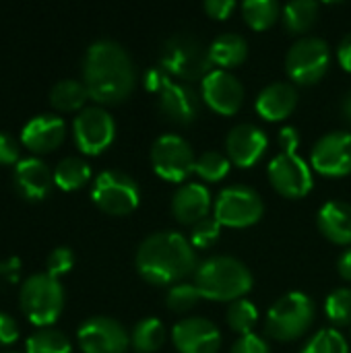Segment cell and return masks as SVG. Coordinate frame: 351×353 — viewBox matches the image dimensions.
<instances>
[{"mask_svg": "<svg viewBox=\"0 0 351 353\" xmlns=\"http://www.w3.org/2000/svg\"><path fill=\"white\" fill-rule=\"evenodd\" d=\"M83 83L97 103L124 101L137 83L134 62L126 48L114 39L93 41L83 58Z\"/></svg>", "mask_w": 351, "mask_h": 353, "instance_id": "obj_1", "label": "cell"}, {"mask_svg": "<svg viewBox=\"0 0 351 353\" xmlns=\"http://www.w3.org/2000/svg\"><path fill=\"white\" fill-rule=\"evenodd\" d=\"M134 267L139 275L151 285H176L190 273L194 275L199 261L190 240L180 232L163 230L147 236L134 254Z\"/></svg>", "mask_w": 351, "mask_h": 353, "instance_id": "obj_2", "label": "cell"}, {"mask_svg": "<svg viewBox=\"0 0 351 353\" xmlns=\"http://www.w3.org/2000/svg\"><path fill=\"white\" fill-rule=\"evenodd\" d=\"M194 285L203 300L236 302L242 300L254 285L250 269L236 256L217 254L199 263L194 271Z\"/></svg>", "mask_w": 351, "mask_h": 353, "instance_id": "obj_3", "label": "cell"}, {"mask_svg": "<svg viewBox=\"0 0 351 353\" xmlns=\"http://www.w3.org/2000/svg\"><path fill=\"white\" fill-rule=\"evenodd\" d=\"M159 66L172 79H180L182 83L203 81L213 70L209 46L188 31L174 33L161 43Z\"/></svg>", "mask_w": 351, "mask_h": 353, "instance_id": "obj_4", "label": "cell"}, {"mask_svg": "<svg viewBox=\"0 0 351 353\" xmlns=\"http://www.w3.org/2000/svg\"><path fill=\"white\" fill-rule=\"evenodd\" d=\"M317 316V306L312 298L304 292H288L273 302L267 312V335L275 341H296L304 337Z\"/></svg>", "mask_w": 351, "mask_h": 353, "instance_id": "obj_5", "label": "cell"}, {"mask_svg": "<svg viewBox=\"0 0 351 353\" xmlns=\"http://www.w3.org/2000/svg\"><path fill=\"white\" fill-rule=\"evenodd\" d=\"M21 308L37 327H50L62 312L64 290L50 273H33L21 285Z\"/></svg>", "mask_w": 351, "mask_h": 353, "instance_id": "obj_6", "label": "cell"}, {"mask_svg": "<svg viewBox=\"0 0 351 353\" xmlns=\"http://www.w3.org/2000/svg\"><path fill=\"white\" fill-rule=\"evenodd\" d=\"M263 215V196L246 184L225 186L217 192V199L213 201V217L225 228L244 230L261 221Z\"/></svg>", "mask_w": 351, "mask_h": 353, "instance_id": "obj_7", "label": "cell"}, {"mask_svg": "<svg viewBox=\"0 0 351 353\" xmlns=\"http://www.w3.org/2000/svg\"><path fill=\"white\" fill-rule=\"evenodd\" d=\"M331 48L323 37L302 35L292 43L285 54V72L288 77L302 87L317 85L329 70Z\"/></svg>", "mask_w": 351, "mask_h": 353, "instance_id": "obj_8", "label": "cell"}, {"mask_svg": "<svg viewBox=\"0 0 351 353\" xmlns=\"http://www.w3.org/2000/svg\"><path fill=\"white\" fill-rule=\"evenodd\" d=\"M151 165L161 180L184 184V180L194 174L197 155L184 137L166 132L159 134L151 145Z\"/></svg>", "mask_w": 351, "mask_h": 353, "instance_id": "obj_9", "label": "cell"}, {"mask_svg": "<svg viewBox=\"0 0 351 353\" xmlns=\"http://www.w3.org/2000/svg\"><path fill=\"white\" fill-rule=\"evenodd\" d=\"M93 203L108 215H128L139 207V182L120 170H103L91 188Z\"/></svg>", "mask_w": 351, "mask_h": 353, "instance_id": "obj_10", "label": "cell"}, {"mask_svg": "<svg viewBox=\"0 0 351 353\" xmlns=\"http://www.w3.org/2000/svg\"><path fill=\"white\" fill-rule=\"evenodd\" d=\"M267 176L271 186L285 199H304L314 186L312 168L296 153H277L267 165Z\"/></svg>", "mask_w": 351, "mask_h": 353, "instance_id": "obj_11", "label": "cell"}, {"mask_svg": "<svg viewBox=\"0 0 351 353\" xmlns=\"http://www.w3.org/2000/svg\"><path fill=\"white\" fill-rule=\"evenodd\" d=\"M72 130L77 147L87 155H97L114 143L116 122L106 108L87 105L77 114Z\"/></svg>", "mask_w": 351, "mask_h": 353, "instance_id": "obj_12", "label": "cell"}, {"mask_svg": "<svg viewBox=\"0 0 351 353\" xmlns=\"http://www.w3.org/2000/svg\"><path fill=\"white\" fill-rule=\"evenodd\" d=\"M79 345L85 353H126L130 347L128 331L112 316H91L79 331Z\"/></svg>", "mask_w": 351, "mask_h": 353, "instance_id": "obj_13", "label": "cell"}, {"mask_svg": "<svg viewBox=\"0 0 351 353\" xmlns=\"http://www.w3.org/2000/svg\"><path fill=\"white\" fill-rule=\"evenodd\" d=\"M310 168L329 178H343L351 174L350 130H333L323 134L310 151Z\"/></svg>", "mask_w": 351, "mask_h": 353, "instance_id": "obj_14", "label": "cell"}, {"mask_svg": "<svg viewBox=\"0 0 351 353\" xmlns=\"http://www.w3.org/2000/svg\"><path fill=\"white\" fill-rule=\"evenodd\" d=\"M201 97L213 112L234 116L244 103V85L234 72L213 68L201 81Z\"/></svg>", "mask_w": 351, "mask_h": 353, "instance_id": "obj_15", "label": "cell"}, {"mask_svg": "<svg viewBox=\"0 0 351 353\" xmlns=\"http://www.w3.org/2000/svg\"><path fill=\"white\" fill-rule=\"evenodd\" d=\"M172 343L178 353H217L221 333L205 316H184L172 329Z\"/></svg>", "mask_w": 351, "mask_h": 353, "instance_id": "obj_16", "label": "cell"}, {"mask_svg": "<svg viewBox=\"0 0 351 353\" xmlns=\"http://www.w3.org/2000/svg\"><path fill=\"white\" fill-rule=\"evenodd\" d=\"M269 137L267 132L250 122L236 124L225 137V155L230 161L242 170L254 168L267 153Z\"/></svg>", "mask_w": 351, "mask_h": 353, "instance_id": "obj_17", "label": "cell"}, {"mask_svg": "<svg viewBox=\"0 0 351 353\" xmlns=\"http://www.w3.org/2000/svg\"><path fill=\"white\" fill-rule=\"evenodd\" d=\"M157 110L168 122L188 126L201 114V97L190 85L172 79L157 95Z\"/></svg>", "mask_w": 351, "mask_h": 353, "instance_id": "obj_18", "label": "cell"}, {"mask_svg": "<svg viewBox=\"0 0 351 353\" xmlns=\"http://www.w3.org/2000/svg\"><path fill=\"white\" fill-rule=\"evenodd\" d=\"M213 196L209 188L201 182H184L172 196L170 211L174 219L182 225H197L199 221L207 219L213 209Z\"/></svg>", "mask_w": 351, "mask_h": 353, "instance_id": "obj_19", "label": "cell"}, {"mask_svg": "<svg viewBox=\"0 0 351 353\" xmlns=\"http://www.w3.org/2000/svg\"><path fill=\"white\" fill-rule=\"evenodd\" d=\"M12 182L21 196H25L29 201H41L52 190L54 172H50V168L43 159L25 157L14 163Z\"/></svg>", "mask_w": 351, "mask_h": 353, "instance_id": "obj_20", "label": "cell"}, {"mask_svg": "<svg viewBox=\"0 0 351 353\" xmlns=\"http://www.w3.org/2000/svg\"><path fill=\"white\" fill-rule=\"evenodd\" d=\"M298 105V89L292 83L285 81H275L267 85L254 101V108L261 118L269 122H279L292 116V112Z\"/></svg>", "mask_w": 351, "mask_h": 353, "instance_id": "obj_21", "label": "cell"}, {"mask_svg": "<svg viewBox=\"0 0 351 353\" xmlns=\"http://www.w3.org/2000/svg\"><path fill=\"white\" fill-rule=\"evenodd\" d=\"M66 132V124L60 116L37 114L21 130V141L33 151H52L56 149Z\"/></svg>", "mask_w": 351, "mask_h": 353, "instance_id": "obj_22", "label": "cell"}, {"mask_svg": "<svg viewBox=\"0 0 351 353\" xmlns=\"http://www.w3.org/2000/svg\"><path fill=\"white\" fill-rule=\"evenodd\" d=\"M317 225L321 234L339 246H351V205L345 201H329L319 209Z\"/></svg>", "mask_w": 351, "mask_h": 353, "instance_id": "obj_23", "label": "cell"}, {"mask_svg": "<svg viewBox=\"0 0 351 353\" xmlns=\"http://www.w3.org/2000/svg\"><path fill=\"white\" fill-rule=\"evenodd\" d=\"M209 54H211L213 66L221 70H230V68L240 66L248 58V41L240 33L225 31V33H219L209 43Z\"/></svg>", "mask_w": 351, "mask_h": 353, "instance_id": "obj_24", "label": "cell"}, {"mask_svg": "<svg viewBox=\"0 0 351 353\" xmlns=\"http://www.w3.org/2000/svg\"><path fill=\"white\" fill-rule=\"evenodd\" d=\"M321 14V4L314 0H292L283 6L281 19H283V27L294 33V35H302L308 33Z\"/></svg>", "mask_w": 351, "mask_h": 353, "instance_id": "obj_25", "label": "cell"}, {"mask_svg": "<svg viewBox=\"0 0 351 353\" xmlns=\"http://www.w3.org/2000/svg\"><path fill=\"white\" fill-rule=\"evenodd\" d=\"M163 343H166V325L155 316L141 319L130 331V345L134 347V352L155 353L159 347H163Z\"/></svg>", "mask_w": 351, "mask_h": 353, "instance_id": "obj_26", "label": "cell"}, {"mask_svg": "<svg viewBox=\"0 0 351 353\" xmlns=\"http://www.w3.org/2000/svg\"><path fill=\"white\" fill-rule=\"evenodd\" d=\"M91 178V165L74 155L60 159L54 168V184L62 190H77Z\"/></svg>", "mask_w": 351, "mask_h": 353, "instance_id": "obj_27", "label": "cell"}, {"mask_svg": "<svg viewBox=\"0 0 351 353\" xmlns=\"http://www.w3.org/2000/svg\"><path fill=\"white\" fill-rule=\"evenodd\" d=\"M89 99V91L83 81L77 79H62L54 83L50 89V101L54 108L62 112H72V110H83L85 101Z\"/></svg>", "mask_w": 351, "mask_h": 353, "instance_id": "obj_28", "label": "cell"}, {"mask_svg": "<svg viewBox=\"0 0 351 353\" xmlns=\"http://www.w3.org/2000/svg\"><path fill=\"white\" fill-rule=\"evenodd\" d=\"M283 12V6L277 0H244L242 2V17L248 27L254 31L269 29Z\"/></svg>", "mask_w": 351, "mask_h": 353, "instance_id": "obj_29", "label": "cell"}, {"mask_svg": "<svg viewBox=\"0 0 351 353\" xmlns=\"http://www.w3.org/2000/svg\"><path fill=\"white\" fill-rule=\"evenodd\" d=\"M27 353H70L72 345L68 337L52 327H39L27 337Z\"/></svg>", "mask_w": 351, "mask_h": 353, "instance_id": "obj_30", "label": "cell"}, {"mask_svg": "<svg viewBox=\"0 0 351 353\" xmlns=\"http://www.w3.org/2000/svg\"><path fill=\"white\" fill-rule=\"evenodd\" d=\"M230 170H232L230 157L215 149L203 151L197 157V165H194V174L203 182H221L223 178H228Z\"/></svg>", "mask_w": 351, "mask_h": 353, "instance_id": "obj_31", "label": "cell"}, {"mask_svg": "<svg viewBox=\"0 0 351 353\" xmlns=\"http://www.w3.org/2000/svg\"><path fill=\"white\" fill-rule=\"evenodd\" d=\"M225 321H228V327L236 335H240V337L250 335L254 331L257 323H259V308L250 300H246V298L236 300V302L230 304Z\"/></svg>", "mask_w": 351, "mask_h": 353, "instance_id": "obj_32", "label": "cell"}, {"mask_svg": "<svg viewBox=\"0 0 351 353\" xmlns=\"http://www.w3.org/2000/svg\"><path fill=\"white\" fill-rule=\"evenodd\" d=\"M203 300L199 288L194 283H176L168 290L166 294V306L168 310L176 312V314H186L190 310H194L199 306V302Z\"/></svg>", "mask_w": 351, "mask_h": 353, "instance_id": "obj_33", "label": "cell"}, {"mask_svg": "<svg viewBox=\"0 0 351 353\" xmlns=\"http://www.w3.org/2000/svg\"><path fill=\"white\" fill-rule=\"evenodd\" d=\"M300 353H350V343L337 329L317 331Z\"/></svg>", "mask_w": 351, "mask_h": 353, "instance_id": "obj_34", "label": "cell"}, {"mask_svg": "<svg viewBox=\"0 0 351 353\" xmlns=\"http://www.w3.org/2000/svg\"><path fill=\"white\" fill-rule=\"evenodd\" d=\"M325 314L335 327H351V288H337L327 296Z\"/></svg>", "mask_w": 351, "mask_h": 353, "instance_id": "obj_35", "label": "cell"}, {"mask_svg": "<svg viewBox=\"0 0 351 353\" xmlns=\"http://www.w3.org/2000/svg\"><path fill=\"white\" fill-rule=\"evenodd\" d=\"M221 228L223 225L215 217H207V219L199 221L197 225H192L190 228V238H188L190 244H192V248L194 250H207V248H211L219 240Z\"/></svg>", "mask_w": 351, "mask_h": 353, "instance_id": "obj_36", "label": "cell"}, {"mask_svg": "<svg viewBox=\"0 0 351 353\" xmlns=\"http://www.w3.org/2000/svg\"><path fill=\"white\" fill-rule=\"evenodd\" d=\"M48 271L46 273H50L52 277H60V275H64V273H68L70 269H72V265H74V252L68 248V246H58V248H54L50 254H48Z\"/></svg>", "mask_w": 351, "mask_h": 353, "instance_id": "obj_37", "label": "cell"}, {"mask_svg": "<svg viewBox=\"0 0 351 353\" xmlns=\"http://www.w3.org/2000/svg\"><path fill=\"white\" fill-rule=\"evenodd\" d=\"M230 353H271V347L265 337L250 333V335L238 337V341L232 345Z\"/></svg>", "mask_w": 351, "mask_h": 353, "instance_id": "obj_38", "label": "cell"}, {"mask_svg": "<svg viewBox=\"0 0 351 353\" xmlns=\"http://www.w3.org/2000/svg\"><path fill=\"white\" fill-rule=\"evenodd\" d=\"M170 81H172V77H170L161 66H153V68H149V70L145 72V89L151 91V93H155V95H159L161 89H163Z\"/></svg>", "mask_w": 351, "mask_h": 353, "instance_id": "obj_39", "label": "cell"}, {"mask_svg": "<svg viewBox=\"0 0 351 353\" xmlns=\"http://www.w3.org/2000/svg\"><path fill=\"white\" fill-rule=\"evenodd\" d=\"M19 161V143L12 134L0 130V163H17Z\"/></svg>", "mask_w": 351, "mask_h": 353, "instance_id": "obj_40", "label": "cell"}, {"mask_svg": "<svg viewBox=\"0 0 351 353\" xmlns=\"http://www.w3.org/2000/svg\"><path fill=\"white\" fill-rule=\"evenodd\" d=\"M203 8L205 12L211 17V19H228L234 10H236V2L234 0H205L203 2Z\"/></svg>", "mask_w": 351, "mask_h": 353, "instance_id": "obj_41", "label": "cell"}, {"mask_svg": "<svg viewBox=\"0 0 351 353\" xmlns=\"http://www.w3.org/2000/svg\"><path fill=\"white\" fill-rule=\"evenodd\" d=\"M19 337V327L14 319L0 310V345H10Z\"/></svg>", "mask_w": 351, "mask_h": 353, "instance_id": "obj_42", "label": "cell"}, {"mask_svg": "<svg viewBox=\"0 0 351 353\" xmlns=\"http://www.w3.org/2000/svg\"><path fill=\"white\" fill-rule=\"evenodd\" d=\"M300 132L296 126H283L279 130V145L283 153H296V149L300 147Z\"/></svg>", "mask_w": 351, "mask_h": 353, "instance_id": "obj_43", "label": "cell"}, {"mask_svg": "<svg viewBox=\"0 0 351 353\" xmlns=\"http://www.w3.org/2000/svg\"><path fill=\"white\" fill-rule=\"evenodd\" d=\"M337 60L345 72H351V33L343 35L337 43Z\"/></svg>", "mask_w": 351, "mask_h": 353, "instance_id": "obj_44", "label": "cell"}, {"mask_svg": "<svg viewBox=\"0 0 351 353\" xmlns=\"http://www.w3.org/2000/svg\"><path fill=\"white\" fill-rule=\"evenodd\" d=\"M337 271H339V275H341L345 281H351V246L350 248H345L343 254L339 256V261H337Z\"/></svg>", "mask_w": 351, "mask_h": 353, "instance_id": "obj_45", "label": "cell"}, {"mask_svg": "<svg viewBox=\"0 0 351 353\" xmlns=\"http://www.w3.org/2000/svg\"><path fill=\"white\" fill-rule=\"evenodd\" d=\"M341 116H343V120L351 126V89L343 95V101H341Z\"/></svg>", "mask_w": 351, "mask_h": 353, "instance_id": "obj_46", "label": "cell"}, {"mask_svg": "<svg viewBox=\"0 0 351 353\" xmlns=\"http://www.w3.org/2000/svg\"><path fill=\"white\" fill-rule=\"evenodd\" d=\"M0 353H17V352H0Z\"/></svg>", "mask_w": 351, "mask_h": 353, "instance_id": "obj_47", "label": "cell"}]
</instances>
